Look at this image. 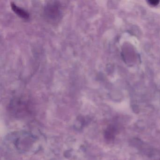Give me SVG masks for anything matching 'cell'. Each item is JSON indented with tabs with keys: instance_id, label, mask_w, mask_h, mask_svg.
<instances>
[{
	"instance_id": "6da1fadb",
	"label": "cell",
	"mask_w": 160,
	"mask_h": 160,
	"mask_svg": "<svg viewBox=\"0 0 160 160\" xmlns=\"http://www.w3.org/2000/svg\"><path fill=\"white\" fill-rule=\"evenodd\" d=\"M11 7L13 11L22 18L28 19L29 17V15L26 11L18 7L14 3H11Z\"/></svg>"
},
{
	"instance_id": "7a4b0ae2",
	"label": "cell",
	"mask_w": 160,
	"mask_h": 160,
	"mask_svg": "<svg viewBox=\"0 0 160 160\" xmlns=\"http://www.w3.org/2000/svg\"><path fill=\"white\" fill-rule=\"evenodd\" d=\"M116 130L113 126H110L108 127L105 132V137L107 139H111L114 137Z\"/></svg>"
},
{
	"instance_id": "3957f363",
	"label": "cell",
	"mask_w": 160,
	"mask_h": 160,
	"mask_svg": "<svg viewBox=\"0 0 160 160\" xmlns=\"http://www.w3.org/2000/svg\"><path fill=\"white\" fill-rule=\"evenodd\" d=\"M150 4L152 5H156L159 3V1H157V0H151L150 1L148 2Z\"/></svg>"
}]
</instances>
